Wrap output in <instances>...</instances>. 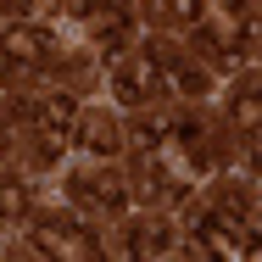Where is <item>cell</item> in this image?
Here are the masks:
<instances>
[{
  "label": "cell",
  "instance_id": "1",
  "mask_svg": "<svg viewBox=\"0 0 262 262\" xmlns=\"http://www.w3.org/2000/svg\"><path fill=\"white\" fill-rule=\"evenodd\" d=\"M73 201H84L90 212H123V207H128V179L112 173V167L78 173V179H73Z\"/></svg>",
  "mask_w": 262,
  "mask_h": 262
},
{
  "label": "cell",
  "instance_id": "2",
  "mask_svg": "<svg viewBox=\"0 0 262 262\" xmlns=\"http://www.w3.org/2000/svg\"><path fill=\"white\" fill-rule=\"evenodd\" d=\"M34 251L78 262V257H90V251H95V240H90V234H84L78 223H67V217H45V223L34 229Z\"/></svg>",
  "mask_w": 262,
  "mask_h": 262
},
{
  "label": "cell",
  "instance_id": "3",
  "mask_svg": "<svg viewBox=\"0 0 262 262\" xmlns=\"http://www.w3.org/2000/svg\"><path fill=\"white\" fill-rule=\"evenodd\" d=\"M51 51L45 28H0V67H34Z\"/></svg>",
  "mask_w": 262,
  "mask_h": 262
},
{
  "label": "cell",
  "instance_id": "4",
  "mask_svg": "<svg viewBox=\"0 0 262 262\" xmlns=\"http://www.w3.org/2000/svg\"><path fill=\"white\" fill-rule=\"evenodd\" d=\"M112 84H117V95H123V101H151L162 78H157V61H151V56H128V61H117Z\"/></svg>",
  "mask_w": 262,
  "mask_h": 262
},
{
  "label": "cell",
  "instance_id": "5",
  "mask_svg": "<svg viewBox=\"0 0 262 262\" xmlns=\"http://www.w3.org/2000/svg\"><path fill=\"white\" fill-rule=\"evenodd\" d=\"M84 28H90L95 39H106V45H117V39L134 28V17H128L123 0H90V6H84Z\"/></svg>",
  "mask_w": 262,
  "mask_h": 262
},
{
  "label": "cell",
  "instance_id": "6",
  "mask_svg": "<svg viewBox=\"0 0 262 262\" xmlns=\"http://www.w3.org/2000/svg\"><path fill=\"white\" fill-rule=\"evenodd\" d=\"M151 61H157V78L167 84V90H179V95H207V73H195L184 56H173V51H151Z\"/></svg>",
  "mask_w": 262,
  "mask_h": 262
},
{
  "label": "cell",
  "instance_id": "7",
  "mask_svg": "<svg viewBox=\"0 0 262 262\" xmlns=\"http://www.w3.org/2000/svg\"><path fill=\"white\" fill-rule=\"evenodd\" d=\"M73 123H78V145H84V151H101V157L117 151V123H112L106 112H84V117H73Z\"/></svg>",
  "mask_w": 262,
  "mask_h": 262
},
{
  "label": "cell",
  "instance_id": "8",
  "mask_svg": "<svg viewBox=\"0 0 262 262\" xmlns=\"http://www.w3.org/2000/svg\"><path fill=\"white\" fill-rule=\"evenodd\" d=\"M128 251H134V257H167V251H173V229L157 223V217H151V223H134V229H128Z\"/></svg>",
  "mask_w": 262,
  "mask_h": 262
},
{
  "label": "cell",
  "instance_id": "9",
  "mask_svg": "<svg viewBox=\"0 0 262 262\" xmlns=\"http://www.w3.org/2000/svg\"><path fill=\"white\" fill-rule=\"evenodd\" d=\"M73 117H78V106L67 101V95H45V101H34V123H39V134H67Z\"/></svg>",
  "mask_w": 262,
  "mask_h": 262
},
{
  "label": "cell",
  "instance_id": "10",
  "mask_svg": "<svg viewBox=\"0 0 262 262\" xmlns=\"http://www.w3.org/2000/svg\"><path fill=\"white\" fill-rule=\"evenodd\" d=\"M34 207V195H28V184H17V179H0V223H23Z\"/></svg>",
  "mask_w": 262,
  "mask_h": 262
},
{
  "label": "cell",
  "instance_id": "11",
  "mask_svg": "<svg viewBox=\"0 0 262 262\" xmlns=\"http://www.w3.org/2000/svg\"><path fill=\"white\" fill-rule=\"evenodd\" d=\"M234 123H240V134H257V90L251 84H240V95H234Z\"/></svg>",
  "mask_w": 262,
  "mask_h": 262
},
{
  "label": "cell",
  "instance_id": "12",
  "mask_svg": "<svg viewBox=\"0 0 262 262\" xmlns=\"http://www.w3.org/2000/svg\"><path fill=\"white\" fill-rule=\"evenodd\" d=\"M157 6L167 17H179V23H195V17H201V0H157Z\"/></svg>",
  "mask_w": 262,
  "mask_h": 262
}]
</instances>
